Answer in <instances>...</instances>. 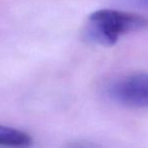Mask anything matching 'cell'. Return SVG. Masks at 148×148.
<instances>
[{
	"instance_id": "3",
	"label": "cell",
	"mask_w": 148,
	"mask_h": 148,
	"mask_svg": "<svg viewBox=\"0 0 148 148\" xmlns=\"http://www.w3.org/2000/svg\"><path fill=\"white\" fill-rule=\"evenodd\" d=\"M31 144L32 138L27 133L0 125V145L12 148H27Z\"/></svg>"
},
{
	"instance_id": "2",
	"label": "cell",
	"mask_w": 148,
	"mask_h": 148,
	"mask_svg": "<svg viewBox=\"0 0 148 148\" xmlns=\"http://www.w3.org/2000/svg\"><path fill=\"white\" fill-rule=\"evenodd\" d=\"M110 96L121 105L148 107V74L140 73L121 78L110 87Z\"/></svg>"
},
{
	"instance_id": "1",
	"label": "cell",
	"mask_w": 148,
	"mask_h": 148,
	"mask_svg": "<svg viewBox=\"0 0 148 148\" xmlns=\"http://www.w3.org/2000/svg\"><path fill=\"white\" fill-rule=\"evenodd\" d=\"M148 28V18L136 13L115 9H100L87 20L85 37L104 47H112L120 36Z\"/></svg>"
},
{
	"instance_id": "5",
	"label": "cell",
	"mask_w": 148,
	"mask_h": 148,
	"mask_svg": "<svg viewBox=\"0 0 148 148\" xmlns=\"http://www.w3.org/2000/svg\"><path fill=\"white\" fill-rule=\"evenodd\" d=\"M64 148H98V147L86 142H74V143H70L68 146H66Z\"/></svg>"
},
{
	"instance_id": "4",
	"label": "cell",
	"mask_w": 148,
	"mask_h": 148,
	"mask_svg": "<svg viewBox=\"0 0 148 148\" xmlns=\"http://www.w3.org/2000/svg\"><path fill=\"white\" fill-rule=\"evenodd\" d=\"M122 1L127 5H130L131 7L148 10V0H122Z\"/></svg>"
}]
</instances>
